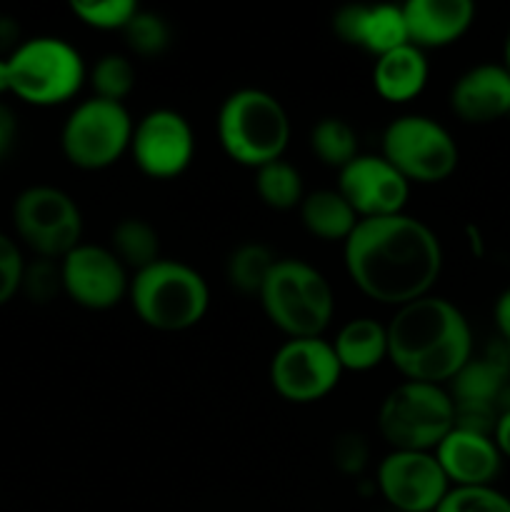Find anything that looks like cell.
I'll list each match as a JSON object with an SVG mask.
<instances>
[{"label": "cell", "instance_id": "obj_1", "mask_svg": "<svg viewBox=\"0 0 510 512\" xmlns=\"http://www.w3.org/2000/svg\"><path fill=\"white\" fill-rule=\"evenodd\" d=\"M343 245L353 285L380 305L403 308L425 298L443 270L438 235L405 213L358 220Z\"/></svg>", "mask_w": 510, "mask_h": 512}, {"label": "cell", "instance_id": "obj_2", "mask_svg": "<svg viewBox=\"0 0 510 512\" xmlns=\"http://www.w3.org/2000/svg\"><path fill=\"white\" fill-rule=\"evenodd\" d=\"M388 360L405 380L443 385L473 358V333L450 300L425 295L395 310L388 325Z\"/></svg>", "mask_w": 510, "mask_h": 512}, {"label": "cell", "instance_id": "obj_3", "mask_svg": "<svg viewBox=\"0 0 510 512\" xmlns=\"http://www.w3.org/2000/svg\"><path fill=\"white\" fill-rule=\"evenodd\" d=\"M218 140L230 160L258 170L283 158L290 118L275 95L260 88H240L220 105Z\"/></svg>", "mask_w": 510, "mask_h": 512}, {"label": "cell", "instance_id": "obj_4", "mask_svg": "<svg viewBox=\"0 0 510 512\" xmlns=\"http://www.w3.org/2000/svg\"><path fill=\"white\" fill-rule=\"evenodd\" d=\"M258 298L270 323L290 340L320 338L333 320V288L328 278L305 260H278Z\"/></svg>", "mask_w": 510, "mask_h": 512}, {"label": "cell", "instance_id": "obj_5", "mask_svg": "<svg viewBox=\"0 0 510 512\" xmlns=\"http://www.w3.org/2000/svg\"><path fill=\"white\" fill-rule=\"evenodd\" d=\"M128 298L135 315L160 333L193 328L205 318L210 305L203 275L190 265L163 258L133 275Z\"/></svg>", "mask_w": 510, "mask_h": 512}, {"label": "cell", "instance_id": "obj_6", "mask_svg": "<svg viewBox=\"0 0 510 512\" xmlns=\"http://www.w3.org/2000/svg\"><path fill=\"white\" fill-rule=\"evenodd\" d=\"M455 428V403L440 385L405 380L385 395L378 430L393 450L433 453Z\"/></svg>", "mask_w": 510, "mask_h": 512}, {"label": "cell", "instance_id": "obj_7", "mask_svg": "<svg viewBox=\"0 0 510 512\" xmlns=\"http://www.w3.org/2000/svg\"><path fill=\"white\" fill-rule=\"evenodd\" d=\"M8 65L10 93L43 108L70 100L88 78L78 50L60 38L25 40L10 55Z\"/></svg>", "mask_w": 510, "mask_h": 512}, {"label": "cell", "instance_id": "obj_8", "mask_svg": "<svg viewBox=\"0 0 510 512\" xmlns=\"http://www.w3.org/2000/svg\"><path fill=\"white\" fill-rule=\"evenodd\" d=\"M383 158L408 183H440L458 168L453 135L428 115H400L383 133Z\"/></svg>", "mask_w": 510, "mask_h": 512}, {"label": "cell", "instance_id": "obj_9", "mask_svg": "<svg viewBox=\"0 0 510 512\" xmlns=\"http://www.w3.org/2000/svg\"><path fill=\"white\" fill-rule=\"evenodd\" d=\"M133 120L123 103L88 98L68 115L60 135L65 158L80 170H103L130 150Z\"/></svg>", "mask_w": 510, "mask_h": 512}, {"label": "cell", "instance_id": "obj_10", "mask_svg": "<svg viewBox=\"0 0 510 512\" xmlns=\"http://www.w3.org/2000/svg\"><path fill=\"white\" fill-rule=\"evenodd\" d=\"M13 223L20 240L33 253L48 260H63L80 245L83 215L68 193L48 185H35L18 195Z\"/></svg>", "mask_w": 510, "mask_h": 512}, {"label": "cell", "instance_id": "obj_11", "mask_svg": "<svg viewBox=\"0 0 510 512\" xmlns=\"http://www.w3.org/2000/svg\"><path fill=\"white\" fill-rule=\"evenodd\" d=\"M333 343L323 338H295L278 348L270 360V383L288 403L308 405L328 398L340 383Z\"/></svg>", "mask_w": 510, "mask_h": 512}, {"label": "cell", "instance_id": "obj_12", "mask_svg": "<svg viewBox=\"0 0 510 512\" xmlns=\"http://www.w3.org/2000/svg\"><path fill=\"white\" fill-rule=\"evenodd\" d=\"M130 155L148 178H178L195 155L193 128L175 110H150L133 128Z\"/></svg>", "mask_w": 510, "mask_h": 512}, {"label": "cell", "instance_id": "obj_13", "mask_svg": "<svg viewBox=\"0 0 510 512\" xmlns=\"http://www.w3.org/2000/svg\"><path fill=\"white\" fill-rule=\"evenodd\" d=\"M378 490L398 512H435L450 483L433 453L393 450L378 465Z\"/></svg>", "mask_w": 510, "mask_h": 512}, {"label": "cell", "instance_id": "obj_14", "mask_svg": "<svg viewBox=\"0 0 510 512\" xmlns=\"http://www.w3.org/2000/svg\"><path fill=\"white\" fill-rule=\"evenodd\" d=\"M60 273L63 293L80 308L110 310L130 293L125 265L100 245L80 243L60 260Z\"/></svg>", "mask_w": 510, "mask_h": 512}, {"label": "cell", "instance_id": "obj_15", "mask_svg": "<svg viewBox=\"0 0 510 512\" xmlns=\"http://www.w3.org/2000/svg\"><path fill=\"white\" fill-rule=\"evenodd\" d=\"M335 190L348 200L360 220H370L403 213L410 183L383 155H358L340 170Z\"/></svg>", "mask_w": 510, "mask_h": 512}, {"label": "cell", "instance_id": "obj_16", "mask_svg": "<svg viewBox=\"0 0 510 512\" xmlns=\"http://www.w3.org/2000/svg\"><path fill=\"white\" fill-rule=\"evenodd\" d=\"M435 460L443 468L448 483L455 488H480L490 485L500 473V455L493 435L453 428L443 443L433 450Z\"/></svg>", "mask_w": 510, "mask_h": 512}, {"label": "cell", "instance_id": "obj_17", "mask_svg": "<svg viewBox=\"0 0 510 512\" xmlns=\"http://www.w3.org/2000/svg\"><path fill=\"white\" fill-rule=\"evenodd\" d=\"M450 108L463 123L470 125H488L510 115L508 68L483 63L465 70L450 90Z\"/></svg>", "mask_w": 510, "mask_h": 512}, {"label": "cell", "instance_id": "obj_18", "mask_svg": "<svg viewBox=\"0 0 510 512\" xmlns=\"http://www.w3.org/2000/svg\"><path fill=\"white\" fill-rule=\"evenodd\" d=\"M333 30L343 43L368 50L375 58L410 43L403 5H345L335 13Z\"/></svg>", "mask_w": 510, "mask_h": 512}, {"label": "cell", "instance_id": "obj_19", "mask_svg": "<svg viewBox=\"0 0 510 512\" xmlns=\"http://www.w3.org/2000/svg\"><path fill=\"white\" fill-rule=\"evenodd\" d=\"M408 40L415 48H445L470 30L475 5L470 0H408L403 5Z\"/></svg>", "mask_w": 510, "mask_h": 512}, {"label": "cell", "instance_id": "obj_20", "mask_svg": "<svg viewBox=\"0 0 510 512\" xmlns=\"http://www.w3.org/2000/svg\"><path fill=\"white\" fill-rule=\"evenodd\" d=\"M428 58L415 45H400L375 58L373 88L388 103H408L423 93L428 83Z\"/></svg>", "mask_w": 510, "mask_h": 512}, {"label": "cell", "instance_id": "obj_21", "mask_svg": "<svg viewBox=\"0 0 510 512\" xmlns=\"http://www.w3.org/2000/svg\"><path fill=\"white\" fill-rule=\"evenodd\" d=\"M335 358L350 373H368L388 360V328L373 318H355L335 335Z\"/></svg>", "mask_w": 510, "mask_h": 512}, {"label": "cell", "instance_id": "obj_22", "mask_svg": "<svg viewBox=\"0 0 510 512\" xmlns=\"http://www.w3.org/2000/svg\"><path fill=\"white\" fill-rule=\"evenodd\" d=\"M450 383L455 408L495 410L505 395V365L493 358H470Z\"/></svg>", "mask_w": 510, "mask_h": 512}, {"label": "cell", "instance_id": "obj_23", "mask_svg": "<svg viewBox=\"0 0 510 512\" xmlns=\"http://www.w3.org/2000/svg\"><path fill=\"white\" fill-rule=\"evenodd\" d=\"M300 220L305 230L320 240H348L358 225V215L338 190H315L300 203Z\"/></svg>", "mask_w": 510, "mask_h": 512}, {"label": "cell", "instance_id": "obj_24", "mask_svg": "<svg viewBox=\"0 0 510 512\" xmlns=\"http://www.w3.org/2000/svg\"><path fill=\"white\" fill-rule=\"evenodd\" d=\"M110 253L125 265V270L140 273L160 260L158 230L143 218H123L110 233Z\"/></svg>", "mask_w": 510, "mask_h": 512}, {"label": "cell", "instance_id": "obj_25", "mask_svg": "<svg viewBox=\"0 0 510 512\" xmlns=\"http://www.w3.org/2000/svg\"><path fill=\"white\" fill-rule=\"evenodd\" d=\"M310 148L328 168L343 170L358 158V133L343 118H323L310 130Z\"/></svg>", "mask_w": 510, "mask_h": 512}, {"label": "cell", "instance_id": "obj_26", "mask_svg": "<svg viewBox=\"0 0 510 512\" xmlns=\"http://www.w3.org/2000/svg\"><path fill=\"white\" fill-rule=\"evenodd\" d=\"M255 190L260 200L273 210H293L303 203V178L288 160H273L255 173Z\"/></svg>", "mask_w": 510, "mask_h": 512}, {"label": "cell", "instance_id": "obj_27", "mask_svg": "<svg viewBox=\"0 0 510 512\" xmlns=\"http://www.w3.org/2000/svg\"><path fill=\"white\" fill-rule=\"evenodd\" d=\"M278 258L270 253L263 243H243L230 253L228 258V280L235 290L245 295H260L270 270L275 268Z\"/></svg>", "mask_w": 510, "mask_h": 512}, {"label": "cell", "instance_id": "obj_28", "mask_svg": "<svg viewBox=\"0 0 510 512\" xmlns=\"http://www.w3.org/2000/svg\"><path fill=\"white\" fill-rule=\"evenodd\" d=\"M95 98L123 103L135 88V65L125 55L108 53L93 65L88 75Z\"/></svg>", "mask_w": 510, "mask_h": 512}, {"label": "cell", "instance_id": "obj_29", "mask_svg": "<svg viewBox=\"0 0 510 512\" xmlns=\"http://www.w3.org/2000/svg\"><path fill=\"white\" fill-rule=\"evenodd\" d=\"M123 35L128 48L143 58H155L170 45L168 23L150 10H138L123 28Z\"/></svg>", "mask_w": 510, "mask_h": 512}, {"label": "cell", "instance_id": "obj_30", "mask_svg": "<svg viewBox=\"0 0 510 512\" xmlns=\"http://www.w3.org/2000/svg\"><path fill=\"white\" fill-rule=\"evenodd\" d=\"M70 10L88 28L120 30L123 33L125 25L140 8L135 0H73Z\"/></svg>", "mask_w": 510, "mask_h": 512}, {"label": "cell", "instance_id": "obj_31", "mask_svg": "<svg viewBox=\"0 0 510 512\" xmlns=\"http://www.w3.org/2000/svg\"><path fill=\"white\" fill-rule=\"evenodd\" d=\"M435 512H510V498L493 485L450 488Z\"/></svg>", "mask_w": 510, "mask_h": 512}, {"label": "cell", "instance_id": "obj_32", "mask_svg": "<svg viewBox=\"0 0 510 512\" xmlns=\"http://www.w3.org/2000/svg\"><path fill=\"white\" fill-rule=\"evenodd\" d=\"M20 288L28 293L33 303H48L55 295L63 290V273H60V263L55 260L40 258L33 265H25L23 285Z\"/></svg>", "mask_w": 510, "mask_h": 512}, {"label": "cell", "instance_id": "obj_33", "mask_svg": "<svg viewBox=\"0 0 510 512\" xmlns=\"http://www.w3.org/2000/svg\"><path fill=\"white\" fill-rule=\"evenodd\" d=\"M25 263L20 255L18 245L0 233V305L8 303L23 285Z\"/></svg>", "mask_w": 510, "mask_h": 512}, {"label": "cell", "instance_id": "obj_34", "mask_svg": "<svg viewBox=\"0 0 510 512\" xmlns=\"http://www.w3.org/2000/svg\"><path fill=\"white\" fill-rule=\"evenodd\" d=\"M333 463L343 473H360L365 468V463H368V443H365L363 435H340L333 445Z\"/></svg>", "mask_w": 510, "mask_h": 512}, {"label": "cell", "instance_id": "obj_35", "mask_svg": "<svg viewBox=\"0 0 510 512\" xmlns=\"http://www.w3.org/2000/svg\"><path fill=\"white\" fill-rule=\"evenodd\" d=\"M20 48V25L10 15H0V60H8Z\"/></svg>", "mask_w": 510, "mask_h": 512}, {"label": "cell", "instance_id": "obj_36", "mask_svg": "<svg viewBox=\"0 0 510 512\" xmlns=\"http://www.w3.org/2000/svg\"><path fill=\"white\" fill-rule=\"evenodd\" d=\"M15 133H18V125H15L13 110L0 103V158L13 148Z\"/></svg>", "mask_w": 510, "mask_h": 512}, {"label": "cell", "instance_id": "obj_37", "mask_svg": "<svg viewBox=\"0 0 510 512\" xmlns=\"http://www.w3.org/2000/svg\"><path fill=\"white\" fill-rule=\"evenodd\" d=\"M493 440L498 445L500 455L510 460V405L498 415V423H495L493 430Z\"/></svg>", "mask_w": 510, "mask_h": 512}, {"label": "cell", "instance_id": "obj_38", "mask_svg": "<svg viewBox=\"0 0 510 512\" xmlns=\"http://www.w3.org/2000/svg\"><path fill=\"white\" fill-rule=\"evenodd\" d=\"M495 325H498L500 335L510 343V290H505L495 303Z\"/></svg>", "mask_w": 510, "mask_h": 512}, {"label": "cell", "instance_id": "obj_39", "mask_svg": "<svg viewBox=\"0 0 510 512\" xmlns=\"http://www.w3.org/2000/svg\"><path fill=\"white\" fill-rule=\"evenodd\" d=\"M0 93H10V65H8V60H0Z\"/></svg>", "mask_w": 510, "mask_h": 512}, {"label": "cell", "instance_id": "obj_40", "mask_svg": "<svg viewBox=\"0 0 510 512\" xmlns=\"http://www.w3.org/2000/svg\"><path fill=\"white\" fill-rule=\"evenodd\" d=\"M503 58H505V68H508V73H510V28H508V33H505V43H503Z\"/></svg>", "mask_w": 510, "mask_h": 512}]
</instances>
